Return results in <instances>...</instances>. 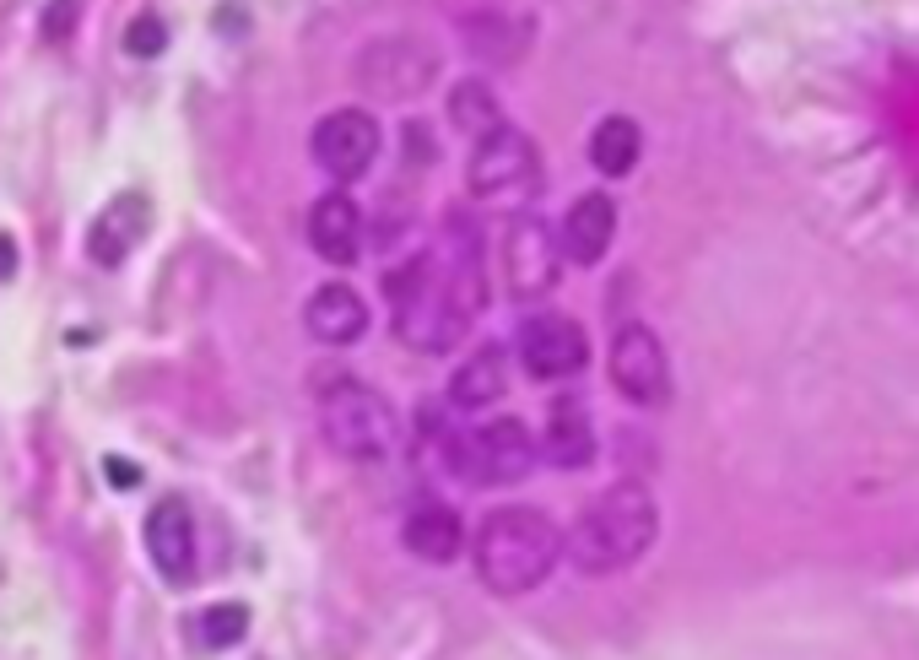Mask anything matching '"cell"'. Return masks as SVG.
I'll use <instances>...</instances> for the list:
<instances>
[{
  "mask_svg": "<svg viewBox=\"0 0 919 660\" xmlns=\"http://www.w3.org/2000/svg\"><path fill=\"white\" fill-rule=\"evenodd\" d=\"M660 536V504L644 482L622 477L606 493H595L574 531L563 536V552L579 574H622L655 547Z\"/></svg>",
  "mask_w": 919,
  "mask_h": 660,
  "instance_id": "1",
  "label": "cell"
},
{
  "mask_svg": "<svg viewBox=\"0 0 919 660\" xmlns=\"http://www.w3.org/2000/svg\"><path fill=\"white\" fill-rule=\"evenodd\" d=\"M384 298H390V325L411 352H449L465 336L471 314L455 298V276H449L438 249H417L384 276Z\"/></svg>",
  "mask_w": 919,
  "mask_h": 660,
  "instance_id": "2",
  "label": "cell"
},
{
  "mask_svg": "<svg viewBox=\"0 0 919 660\" xmlns=\"http://www.w3.org/2000/svg\"><path fill=\"white\" fill-rule=\"evenodd\" d=\"M563 558V531L541 509H492L476 531V574L492 596H530Z\"/></svg>",
  "mask_w": 919,
  "mask_h": 660,
  "instance_id": "3",
  "label": "cell"
},
{
  "mask_svg": "<svg viewBox=\"0 0 919 660\" xmlns=\"http://www.w3.org/2000/svg\"><path fill=\"white\" fill-rule=\"evenodd\" d=\"M319 433L346 460H384L401 439V417L363 379H330L319 390Z\"/></svg>",
  "mask_w": 919,
  "mask_h": 660,
  "instance_id": "4",
  "label": "cell"
},
{
  "mask_svg": "<svg viewBox=\"0 0 919 660\" xmlns=\"http://www.w3.org/2000/svg\"><path fill=\"white\" fill-rule=\"evenodd\" d=\"M444 460L465 487H514L530 477V466L541 455H536V433L519 417H487L476 428L449 433Z\"/></svg>",
  "mask_w": 919,
  "mask_h": 660,
  "instance_id": "5",
  "label": "cell"
},
{
  "mask_svg": "<svg viewBox=\"0 0 919 660\" xmlns=\"http://www.w3.org/2000/svg\"><path fill=\"white\" fill-rule=\"evenodd\" d=\"M465 184H471L476 201L492 206H525L541 190V152L525 130L498 125L487 136H476L471 163H465Z\"/></svg>",
  "mask_w": 919,
  "mask_h": 660,
  "instance_id": "6",
  "label": "cell"
},
{
  "mask_svg": "<svg viewBox=\"0 0 919 660\" xmlns=\"http://www.w3.org/2000/svg\"><path fill=\"white\" fill-rule=\"evenodd\" d=\"M433 76H438L433 44H422V38H411V33L379 38V44H368L363 55H357V82H363V92L379 98V103L422 98V92L433 87Z\"/></svg>",
  "mask_w": 919,
  "mask_h": 660,
  "instance_id": "7",
  "label": "cell"
},
{
  "mask_svg": "<svg viewBox=\"0 0 919 660\" xmlns=\"http://www.w3.org/2000/svg\"><path fill=\"white\" fill-rule=\"evenodd\" d=\"M379 147H384V130L368 109H330L309 136V152H314L319 174H330L341 184L363 179L368 168H374Z\"/></svg>",
  "mask_w": 919,
  "mask_h": 660,
  "instance_id": "8",
  "label": "cell"
},
{
  "mask_svg": "<svg viewBox=\"0 0 919 660\" xmlns=\"http://www.w3.org/2000/svg\"><path fill=\"white\" fill-rule=\"evenodd\" d=\"M503 276H509L514 298H541L563 276V249H557L552 222L536 211H514L509 233H503Z\"/></svg>",
  "mask_w": 919,
  "mask_h": 660,
  "instance_id": "9",
  "label": "cell"
},
{
  "mask_svg": "<svg viewBox=\"0 0 919 660\" xmlns=\"http://www.w3.org/2000/svg\"><path fill=\"white\" fill-rule=\"evenodd\" d=\"M611 385L622 390V401L655 406L671 401V358H665V341L649 325H622L617 341H611Z\"/></svg>",
  "mask_w": 919,
  "mask_h": 660,
  "instance_id": "10",
  "label": "cell"
},
{
  "mask_svg": "<svg viewBox=\"0 0 919 660\" xmlns=\"http://www.w3.org/2000/svg\"><path fill=\"white\" fill-rule=\"evenodd\" d=\"M514 352L525 363L530 379H568L590 363V336L574 314H557V309H541L519 325L514 336Z\"/></svg>",
  "mask_w": 919,
  "mask_h": 660,
  "instance_id": "11",
  "label": "cell"
},
{
  "mask_svg": "<svg viewBox=\"0 0 919 660\" xmlns=\"http://www.w3.org/2000/svg\"><path fill=\"white\" fill-rule=\"evenodd\" d=\"M595 450H601V439H595L590 401L584 395H557L546 406V428L536 439V455L552 460L557 471H584V466H595Z\"/></svg>",
  "mask_w": 919,
  "mask_h": 660,
  "instance_id": "12",
  "label": "cell"
},
{
  "mask_svg": "<svg viewBox=\"0 0 919 660\" xmlns=\"http://www.w3.org/2000/svg\"><path fill=\"white\" fill-rule=\"evenodd\" d=\"M611 239H617V201H611L606 190L579 195V201L563 211V228H557L563 260H574V266H601Z\"/></svg>",
  "mask_w": 919,
  "mask_h": 660,
  "instance_id": "13",
  "label": "cell"
},
{
  "mask_svg": "<svg viewBox=\"0 0 919 660\" xmlns=\"http://www.w3.org/2000/svg\"><path fill=\"white\" fill-rule=\"evenodd\" d=\"M309 244L319 260L330 266H352L363 255V206L352 201L346 190H325L309 206Z\"/></svg>",
  "mask_w": 919,
  "mask_h": 660,
  "instance_id": "14",
  "label": "cell"
},
{
  "mask_svg": "<svg viewBox=\"0 0 919 660\" xmlns=\"http://www.w3.org/2000/svg\"><path fill=\"white\" fill-rule=\"evenodd\" d=\"M303 325H309V336L325 341V347H352V341H363V330H368V303H363L357 287L325 282L309 303H303Z\"/></svg>",
  "mask_w": 919,
  "mask_h": 660,
  "instance_id": "15",
  "label": "cell"
},
{
  "mask_svg": "<svg viewBox=\"0 0 919 660\" xmlns=\"http://www.w3.org/2000/svg\"><path fill=\"white\" fill-rule=\"evenodd\" d=\"M146 552H152L157 574L163 579H190L195 569V520L179 498H163L152 514H146Z\"/></svg>",
  "mask_w": 919,
  "mask_h": 660,
  "instance_id": "16",
  "label": "cell"
},
{
  "mask_svg": "<svg viewBox=\"0 0 919 660\" xmlns=\"http://www.w3.org/2000/svg\"><path fill=\"white\" fill-rule=\"evenodd\" d=\"M401 547L422 563H455L460 547H465V531H460V514L449 504H417L401 520Z\"/></svg>",
  "mask_w": 919,
  "mask_h": 660,
  "instance_id": "17",
  "label": "cell"
},
{
  "mask_svg": "<svg viewBox=\"0 0 919 660\" xmlns=\"http://www.w3.org/2000/svg\"><path fill=\"white\" fill-rule=\"evenodd\" d=\"M503 390H509V358H503V347H492V341L482 352H471V358L455 368V379H449V401H455L460 412L498 406Z\"/></svg>",
  "mask_w": 919,
  "mask_h": 660,
  "instance_id": "18",
  "label": "cell"
},
{
  "mask_svg": "<svg viewBox=\"0 0 919 660\" xmlns=\"http://www.w3.org/2000/svg\"><path fill=\"white\" fill-rule=\"evenodd\" d=\"M141 228H146V201L141 195H119V201L103 211L98 222H92V233H87V255L98 260V266H119V260L136 249V239H141Z\"/></svg>",
  "mask_w": 919,
  "mask_h": 660,
  "instance_id": "19",
  "label": "cell"
},
{
  "mask_svg": "<svg viewBox=\"0 0 919 660\" xmlns=\"http://www.w3.org/2000/svg\"><path fill=\"white\" fill-rule=\"evenodd\" d=\"M638 157H644V130H638V120H628V114H606V120L590 130L595 174L622 179V174H633V168H638Z\"/></svg>",
  "mask_w": 919,
  "mask_h": 660,
  "instance_id": "20",
  "label": "cell"
},
{
  "mask_svg": "<svg viewBox=\"0 0 919 660\" xmlns=\"http://www.w3.org/2000/svg\"><path fill=\"white\" fill-rule=\"evenodd\" d=\"M449 125L465 130V136H487V130L503 125V109H498V92H492L482 76H465V82L449 87Z\"/></svg>",
  "mask_w": 919,
  "mask_h": 660,
  "instance_id": "21",
  "label": "cell"
},
{
  "mask_svg": "<svg viewBox=\"0 0 919 660\" xmlns=\"http://www.w3.org/2000/svg\"><path fill=\"white\" fill-rule=\"evenodd\" d=\"M201 628H206V644H238V639H244V628H249V612L238 601L211 606V612L201 617Z\"/></svg>",
  "mask_w": 919,
  "mask_h": 660,
  "instance_id": "22",
  "label": "cell"
},
{
  "mask_svg": "<svg viewBox=\"0 0 919 660\" xmlns=\"http://www.w3.org/2000/svg\"><path fill=\"white\" fill-rule=\"evenodd\" d=\"M163 44H168V28L157 17H136V22H130V33H125L130 55H141V60L146 55H163Z\"/></svg>",
  "mask_w": 919,
  "mask_h": 660,
  "instance_id": "23",
  "label": "cell"
},
{
  "mask_svg": "<svg viewBox=\"0 0 919 660\" xmlns=\"http://www.w3.org/2000/svg\"><path fill=\"white\" fill-rule=\"evenodd\" d=\"M76 22V0H49L44 6V38H65Z\"/></svg>",
  "mask_w": 919,
  "mask_h": 660,
  "instance_id": "24",
  "label": "cell"
},
{
  "mask_svg": "<svg viewBox=\"0 0 919 660\" xmlns=\"http://www.w3.org/2000/svg\"><path fill=\"white\" fill-rule=\"evenodd\" d=\"M11 271H17V239H11V233H0V282H6Z\"/></svg>",
  "mask_w": 919,
  "mask_h": 660,
  "instance_id": "25",
  "label": "cell"
},
{
  "mask_svg": "<svg viewBox=\"0 0 919 660\" xmlns=\"http://www.w3.org/2000/svg\"><path fill=\"white\" fill-rule=\"evenodd\" d=\"M109 477H114L119 487H130V482H136V471H130V466H125V460H119V455H109Z\"/></svg>",
  "mask_w": 919,
  "mask_h": 660,
  "instance_id": "26",
  "label": "cell"
}]
</instances>
